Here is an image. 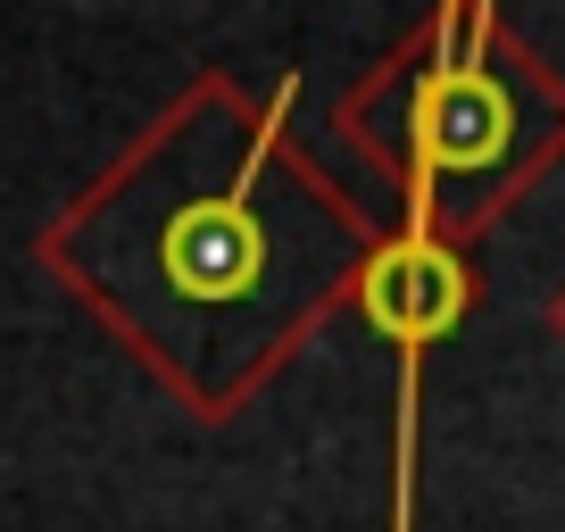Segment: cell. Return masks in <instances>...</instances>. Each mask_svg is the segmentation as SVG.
<instances>
[{
  "label": "cell",
  "mask_w": 565,
  "mask_h": 532,
  "mask_svg": "<svg viewBox=\"0 0 565 532\" xmlns=\"http://www.w3.org/2000/svg\"><path fill=\"white\" fill-rule=\"evenodd\" d=\"M192 175L175 167V142L150 150L117 192L92 209L84 233V275L117 300V317L141 324L150 350L175 358L183 383L225 391L216 350H233V374L249 358L282 350L291 324L317 300H333V284L358 266V225H317L291 233V216H324L317 192L266 200V183L282 175L266 159V142H209L183 125Z\"/></svg>",
  "instance_id": "1"
},
{
  "label": "cell",
  "mask_w": 565,
  "mask_h": 532,
  "mask_svg": "<svg viewBox=\"0 0 565 532\" xmlns=\"http://www.w3.org/2000/svg\"><path fill=\"white\" fill-rule=\"evenodd\" d=\"M366 308L383 333L399 341H433L466 317V266L458 249L441 242H391L383 258L366 266Z\"/></svg>",
  "instance_id": "3"
},
{
  "label": "cell",
  "mask_w": 565,
  "mask_h": 532,
  "mask_svg": "<svg viewBox=\"0 0 565 532\" xmlns=\"http://www.w3.org/2000/svg\"><path fill=\"white\" fill-rule=\"evenodd\" d=\"M548 142H565V100L491 42L441 58L407 92V159L424 167V200L441 216L491 209V192L515 183Z\"/></svg>",
  "instance_id": "2"
}]
</instances>
